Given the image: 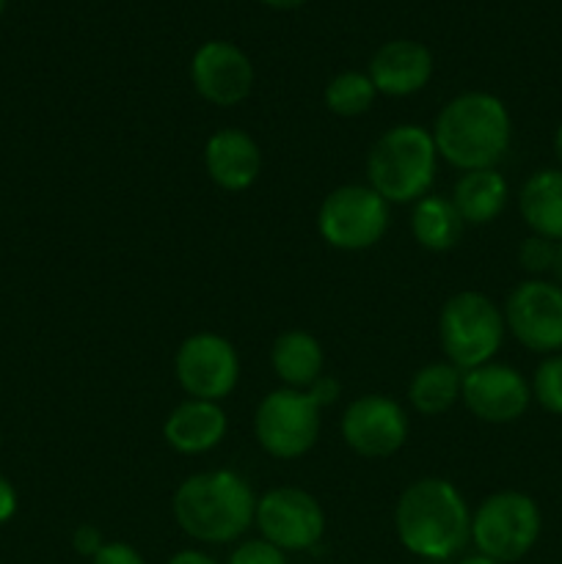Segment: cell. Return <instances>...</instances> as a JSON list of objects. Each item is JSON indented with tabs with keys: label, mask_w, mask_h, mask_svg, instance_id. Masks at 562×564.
Listing matches in <instances>:
<instances>
[{
	"label": "cell",
	"mask_w": 562,
	"mask_h": 564,
	"mask_svg": "<svg viewBox=\"0 0 562 564\" xmlns=\"http://www.w3.org/2000/svg\"><path fill=\"white\" fill-rule=\"evenodd\" d=\"M395 529L408 554L441 564L455 560L472 540V512L450 479L424 477L402 490Z\"/></svg>",
	"instance_id": "1"
},
{
	"label": "cell",
	"mask_w": 562,
	"mask_h": 564,
	"mask_svg": "<svg viewBox=\"0 0 562 564\" xmlns=\"http://www.w3.org/2000/svg\"><path fill=\"white\" fill-rule=\"evenodd\" d=\"M176 523L187 538L207 545L235 543L253 527L257 496L242 474L215 468L187 477L174 494Z\"/></svg>",
	"instance_id": "2"
},
{
	"label": "cell",
	"mask_w": 562,
	"mask_h": 564,
	"mask_svg": "<svg viewBox=\"0 0 562 564\" xmlns=\"http://www.w3.org/2000/svg\"><path fill=\"white\" fill-rule=\"evenodd\" d=\"M430 132L439 158L455 169H496L510 149L512 119L507 105L494 94L466 91L439 110Z\"/></svg>",
	"instance_id": "3"
},
{
	"label": "cell",
	"mask_w": 562,
	"mask_h": 564,
	"mask_svg": "<svg viewBox=\"0 0 562 564\" xmlns=\"http://www.w3.org/2000/svg\"><path fill=\"white\" fill-rule=\"evenodd\" d=\"M439 149L433 132L419 124H397L372 143L367 158L369 187L386 204H417L433 187Z\"/></svg>",
	"instance_id": "4"
},
{
	"label": "cell",
	"mask_w": 562,
	"mask_h": 564,
	"mask_svg": "<svg viewBox=\"0 0 562 564\" xmlns=\"http://www.w3.org/2000/svg\"><path fill=\"white\" fill-rule=\"evenodd\" d=\"M339 397V383L328 375L317 380L312 389H275L259 402L253 413V435L259 446L275 460H295L303 457L320 435V411L334 405Z\"/></svg>",
	"instance_id": "5"
},
{
	"label": "cell",
	"mask_w": 562,
	"mask_h": 564,
	"mask_svg": "<svg viewBox=\"0 0 562 564\" xmlns=\"http://www.w3.org/2000/svg\"><path fill=\"white\" fill-rule=\"evenodd\" d=\"M505 314L483 292H457L439 314L441 350L461 372L494 361L505 341Z\"/></svg>",
	"instance_id": "6"
},
{
	"label": "cell",
	"mask_w": 562,
	"mask_h": 564,
	"mask_svg": "<svg viewBox=\"0 0 562 564\" xmlns=\"http://www.w3.org/2000/svg\"><path fill=\"white\" fill-rule=\"evenodd\" d=\"M543 516L532 496L521 490L490 494L472 516V543L477 554L499 564H512L529 554L540 540Z\"/></svg>",
	"instance_id": "7"
},
{
	"label": "cell",
	"mask_w": 562,
	"mask_h": 564,
	"mask_svg": "<svg viewBox=\"0 0 562 564\" xmlns=\"http://www.w3.org/2000/svg\"><path fill=\"white\" fill-rule=\"evenodd\" d=\"M389 204L369 185H342L325 196L317 213V231L339 251H364L383 240Z\"/></svg>",
	"instance_id": "8"
},
{
	"label": "cell",
	"mask_w": 562,
	"mask_h": 564,
	"mask_svg": "<svg viewBox=\"0 0 562 564\" xmlns=\"http://www.w3.org/2000/svg\"><path fill=\"white\" fill-rule=\"evenodd\" d=\"M174 372L191 400L220 402L235 391L240 380V358L229 339L202 330L187 336L180 345Z\"/></svg>",
	"instance_id": "9"
},
{
	"label": "cell",
	"mask_w": 562,
	"mask_h": 564,
	"mask_svg": "<svg viewBox=\"0 0 562 564\" xmlns=\"http://www.w3.org/2000/svg\"><path fill=\"white\" fill-rule=\"evenodd\" d=\"M505 325L518 345L540 356L562 350V286L545 279H527L507 295Z\"/></svg>",
	"instance_id": "10"
},
{
	"label": "cell",
	"mask_w": 562,
	"mask_h": 564,
	"mask_svg": "<svg viewBox=\"0 0 562 564\" xmlns=\"http://www.w3.org/2000/svg\"><path fill=\"white\" fill-rule=\"evenodd\" d=\"M262 540L273 543L284 554L309 551L323 540L325 512L312 494L301 488H273L257 499L253 516Z\"/></svg>",
	"instance_id": "11"
},
{
	"label": "cell",
	"mask_w": 562,
	"mask_h": 564,
	"mask_svg": "<svg viewBox=\"0 0 562 564\" xmlns=\"http://www.w3.org/2000/svg\"><path fill=\"white\" fill-rule=\"evenodd\" d=\"M408 416L400 402L383 394H364L342 413V438L356 455L380 460L402 449L408 438Z\"/></svg>",
	"instance_id": "12"
},
{
	"label": "cell",
	"mask_w": 562,
	"mask_h": 564,
	"mask_svg": "<svg viewBox=\"0 0 562 564\" xmlns=\"http://www.w3.org/2000/svg\"><path fill=\"white\" fill-rule=\"evenodd\" d=\"M461 400L479 422L510 424L527 413L532 389L516 367L488 361L463 372Z\"/></svg>",
	"instance_id": "13"
},
{
	"label": "cell",
	"mask_w": 562,
	"mask_h": 564,
	"mask_svg": "<svg viewBox=\"0 0 562 564\" xmlns=\"http://www.w3.org/2000/svg\"><path fill=\"white\" fill-rule=\"evenodd\" d=\"M191 80L198 97L218 108L242 102L253 88V66L237 44L213 39L193 53Z\"/></svg>",
	"instance_id": "14"
},
{
	"label": "cell",
	"mask_w": 562,
	"mask_h": 564,
	"mask_svg": "<svg viewBox=\"0 0 562 564\" xmlns=\"http://www.w3.org/2000/svg\"><path fill=\"white\" fill-rule=\"evenodd\" d=\"M369 80L386 97H411L422 91L433 77V55L422 42L395 39L378 47L369 61Z\"/></svg>",
	"instance_id": "15"
},
{
	"label": "cell",
	"mask_w": 562,
	"mask_h": 564,
	"mask_svg": "<svg viewBox=\"0 0 562 564\" xmlns=\"http://www.w3.org/2000/svg\"><path fill=\"white\" fill-rule=\"evenodd\" d=\"M204 169L215 185L229 193H240L257 182L259 171H262V152L246 130L224 127L207 138Z\"/></svg>",
	"instance_id": "16"
},
{
	"label": "cell",
	"mask_w": 562,
	"mask_h": 564,
	"mask_svg": "<svg viewBox=\"0 0 562 564\" xmlns=\"http://www.w3.org/2000/svg\"><path fill=\"white\" fill-rule=\"evenodd\" d=\"M226 427V413L218 402L187 397L165 419L163 438L180 455H204L224 441Z\"/></svg>",
	"instance_id": "17"
},
{
	"label": "cell",
	"mask_w": 562,
	"mask_h": 564,
	"mask_svg": "<svg viewBox=\"0 0 562 564\" xmlns=\"http://www.w3.org/2000/svg\"><path fill=\"white\" fill-rule=\"evenodd\" d=\"M518 213L532 235L562 242V169H540L518 193Z\"/></svg>",
	"instance_id": "18"
},
{
	"label": "cell",
	"mask_w": 562,
	"mask_h": 564,
	"mask_svg": "<svg viewBox=\"0 0 562 564\" xmlns=\"http://www.w3.org/2000/svg\"><path fill=\"white\" fill-rule=\"evenodd\" d=\"M273 372L287 389H312L323 378V345L309 330H284L270 347Z\"/></svg>",
	"instance_id": "19"
},
{
	"label": "cell",
	"mask_w": 562,
	"mask_h": 564,
	"mask_svg": "<svg viewBox=\"0 0 562 564\" xmlns=\"http://www.w3.org/2000/svg\"><path fill=\"white\" fill-rule=\"evenodd\" d=\"M510 187L496 169L463 171L461 180L452 187V204L461 213L463 224L483 226L499 218L507 207Z\"/></svg>",
	"instance_id": "20"
},
{
	"label": "cell",
	"mask_w": 562,
	"mask_h": 564,
	"mask_svg": "<svg viewBox=\"0 0 562 564\" xmlns=\"http://www.w3.org/2000/svg\"><path fill=\"white\" fill-rule=\"evenodd\" d=\"M463 218L452 198L446 196H424L413 204L411 215V231L413 240L428 251H450L461 242L463 235Z\"/></svg>",
	"instance_id": "21"
},
{
	"label": "cell",
	"mask_w": 562,
	"mask_h": 564,
	"mask_svg": "<svg viewBox=\"0 0 562 564\" xmlns=\"http://www.w3.org/2000/svg\"><path fill=\"white\" fill-rule=\"evenodd\" d=\"M463 372L450 361L424 364L408 386V400L422 416H441L461 400Z\"/></svg>",
	"instance_id": "22"
},
{
	"label": "cell",
	"mask_w": 562,
	"mask_h": 564,
	"mask_svg": "<svg viewBox=\"0 0 562 564\" xmlns=\"http://www.w3.org/2000/svg\"><path fill=\"white\" fill-rule=\"evenodd\" d=\"M375 86L367 72H339L334 80L325 86V108L342 119H356L364 116L375 102Z\"/></svg>",
	"instance_id": "23"
},
{
	"label": "cell",
	"mask_w": 562,
	"mask_h": 564,
	"mask_svg": "<svg viewBox=\"0 0 562 564\" xmlns=\"http://www.w3.org/2000/svg\"><path fill=\"white\" fill-rule=\"evenodd\" d=\"M532 400L551 416H562V352L545 356L534 369V378L529 383Z\"/></svg>",
	"instance_id": "24"
},
{
	"label": "cell",
	"mask_w": 562,
	"mask_h": 564,
	"mask_svg": "<svg viewBox=\"0 0 562 564\" xmlns=\"http://www.w3.org/2000/svg\"><path fill=\"white\" fill-rule=\"evenodd\" d=\"M556 257V242L545 240L540 235H529L527 240L518 246V264L527 270L532 279H540L543 273H551Z\"/></svg>",
	"instance_id": "25"
},
{
	"label": "cell",
	"mask_w": 562,
	"mask_h": 564,
	"mask_svg": "<svg viewBox=\"0 0 562 564\" xmlns=\"http://www.w3.org/2000/svg\"><path fill=\"white\" fill-rule=\"evenodd\" d=\"M226 564H287V554L268 540L257 538L237 545Z\"/></svg>",
	"instance_id": "26"
},
{
	"label": "cell",
	"mask_w": 562,
	"mask_h": 564,
	"mask_svg": "<svg viewBox=\"0 0 562 564\" xmlns=\"http://www.w3.org/2000/svg\"><path fill=\"white\" fill-rule=\"evenodd\" d=\"M102 545V532H99L97 527H91V523H83V527H77L75 534H72V549H75L77 556H86V560H94Z\"/></svg>",
	"instance_id": "27"
},
{
	"label": "cell",
	"mask_w": 562,
	"mask_h": 564,
	"mask_svg": "<svg viewBox=\"0 0 562 564\" xmlns=\"http://www.w3.org/2000/svg\"><path fill=\"white\" fill-rule=\"evenodd\" d=\"M91 564H147L130 543H105Z\"/></svg>",
	"instance_id": "28"
},
{
	"label": "cell",
	"mask_w": 562,
	"mask_h": 564,
	"mask_svg": "<svg viewBox=\"0 0 562 564\" xmlns=\"http://www.w3.org/2000/svg\"><path fill=\"white\" fill-rule=\"evenodd\" d=\"M17 516V490L9 479L0 474V527Z\"/></svg>",
	"instance_id": "29"
},
{
	"label": "cell",
	"mask_w": 562,
	"mask_h": 564,
	"mask_svg": "<svg viewBox=\"0 0 562 564\" xmlns=\"http://www.w3.org/2000/svg\"><path fill=\"white\" fill-rule=\"evenodd\" d=\"M165 564H218V562H215L209 554H204V551L185 549V551H176V554Z\"/></svg>",
	"instance_id": "30"
},
{
	"label": "cell",
	"mask_w": 562,
	"mask_h": 564,
	"mask_svg": "<svg viewBox=\"0 0 562 564\" xmlns=\"http://www.w3.org/2000/svg\"><path fill=\"white\" fill-rule=\"evenodd\" d=\"M259 3L270 6V9L290 11V9H298V6H303V3H306V0H259Z\"/></svg>",
	"instance_id": "31"
},
{
	"label": "cell",
	"mask_w": 562,
	"mask_h": 564,
	"mask_svg": "<svg viewBox=\"0 0 562 564\" xmlns=\"http://www.w3.org/2000/svg\"><path fill=\"white\" fill-rule=\"evenodd\" d=\"M551 275H554V284L562 286V242H556V257H554V268H551Z\"/></svg>",
	"instance_id": "32"
},
{
	"label": "cell",
	"mask_w": 562,
	"mask_h": 564,
	"mask_svg": "<svg viewBox=\"0 0 562 564\" xmlns=\"http://www.w3.org/2000/svg\"><path fill=\"white\" fill-rule=\"evenodd\" d=\"M554 154H556V169H562V124L556 127V132H554Z\"/></svg>",
	"instance_id": "33"
},
{
	"label": "cell",
	"mask_w": 562,
	"mask_h": 564,
	"mask_svg": "<svg viewBox=\"0 0 562 564\" xmlns=\"http://www.w3.org/2000/svg\"><path fill=\"white\" fill-rule=\"evenodd\" d=\"M457 564H499V562L488 560V556H483V554H472V556H463Z\"/></svg>",
	"instance_id": "34"
},
{
	"label": "cell",
	"mask_w": 562,
	"mask_h": 564,
	"mask_svg": "<svg viewBox=\"0 0 562 564\" xmlns=\"http://www.w3.org/2000/svg\"><path fill=\"white\" fill-rule=\"evenodd\" d=\"M6 3H9V0H0V14H3V11H6Z\"/></svg>",
	"instance_id": "35"
}]
</instances>
